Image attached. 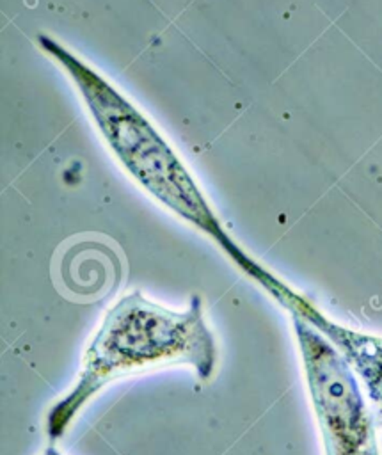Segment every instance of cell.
Instances as JSON below:
<instances>
[{"mask_svg": "<svg viewBox=\"0 0 382 455\" xmlns=\"http://www.w3.org/2000/svg\"><path fill=\"white\" fill-rule=\"evenodd\" d=\"M219 350L203 315L199 297L187 311L158 306L140 291L124 295L105 315L91 339L78 379L46 416V435L66 434L82 407L110 380L160 366L188 364L208 382L217 368Z\"/></svg>", "mask_w": 382, "mask_h": 455, "instance_id": "1", "label": "cell"}, {"mask_svg": "<svg viewBox=\"0 0 382 455\" xmlns=\"http://www.w3.org/2000/svg\"><path fill=\"white\" fill-rule=\"evenodd\" d=\"M325 455H380L377 419L341 354L309 323L291 316Z\"/></svg>", "mask_w": 382, "mask_h": 455, "instance_id": "2", "label": "cell"}, {"mask_svg": "<svg viewBox=\"0 0 382 455\" xmlns=\"http://www.w3.org/2000/svg\"><path fill=\"white\" fill-rule=\"evenodd\" d=\"M236 263L281 306H284L291 316H298L309 323L341 354V357L357 377L375 414L377 425L382 427V336L354 331L327 318L306 297L298 295L286 283L272 275L267 268L254 263L252 259L242 256V259Z\"/></svg>", "mask_w": 382, "mask_h": 455, "instance_id": "3", "label": "cell"}, {"mask_svg": "<svg viewBox=\"0 0 382 455\" xmlns=\"http://www.w3.org/2000/svg\"><path fill=\"white\" fill-rule=\"evenodd\" d=\"M43 455H60L53 446H48L44 451H43Z\"/></svg>", "mask_w": 382, "mask_h": 455, "instance_id": "4", "label": "cell"}]
</instances>
